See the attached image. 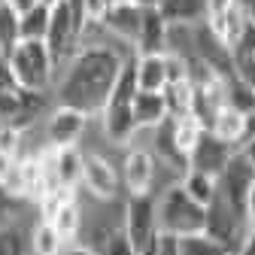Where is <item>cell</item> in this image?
<instances>
[{"mask_svg":"<svg viewBox=\"0 0 255 255\" xmlns=\"http://www.w3.org/2000/svg\"><path fill=\"white\" fill-rule=\"evenodd\" d=\"M234 255H255V228H249V234L240 240V246L234 249Z\"/></svg>","mask_w":255,"mask_h":255,"instance_id":"cell-35","label":"cell"},{"mask_svg":"<svg viewBox=\"0 0 255 255\" xmlns=\"http://www.w3.org/2000/svg\"><path fill=\"white\" fill-rule=\"evenodd\" d=\"M61 255H101L98 249H91V246H85V243H67L61 249Z\"/></svg>","mask_w":255,"mask_h":255,"instance_id":"cell-36","label":"cell"},{"mask_svg":"<svg viewBox=\"0 0 255 255\" xmlns=\"http://www.w3.org/2000/svg\"><path fill=\"white\" fill-rule=\"evenodd\" d=\"M46 3H52V0H46Z\"/></svg>","mask_w":255,"mask_h":255,"instance_id":"cell-41","label":"cell"},{"mask_svg":"<svg viewBox=\"0 0 255 255\" xmlns=\"http://www.w3.org/2000/svg\"><path fill=\"white\" fill-rule=\"evenodd\" d=\"M225 104L240 110V113H252L255 110V88L246 85L243 79H237L234 73L225 76Z\"/></svg>","mask_w":255,"mask_h":255,"instance_id":"cell-27","label":"cell"},{"mask_svg":"<svg viewBox=\"0 0 255 255\" xmlns=\"http://www.w3.org/2000/svg\"><path fill=\"white\" fill-rule=\"evenodd\" d=\"M27 228L21 219L0 222V255H30L27 249Z\"/></svg>","mask_w":255,"mask_h":255,"instance_id":"cell-24","label":"cell"},{"mask_svg":"<svg viewBox=\"0 0 255 255\" xmlns=\"http://www.w3.org/2000/svg\"><path fill=\"white\" fill-rule=\"evenodd\" d=\"M82 204H79V198L76 201H70V204H64V207H58L46 222H52V228L64 237V243H76V237H79V231H82Z\"/></svg>","mask_w":255,"mask_h":255,"instance_id":"cell-22","label":"cell"},{"mask_svg":"<svg viewBox=\"0 0 255 255\" xmlns=\"http://www.w3.org/2000/svg\"><path fill=\"white\" fill-rule=\"evenodd\" d=\"M128 55H134V52L119 46L101 24H85L79 34L76 52L55 73L52 101L82 110L85 116L98 119Z\"/></svg>","mask_w":255,"mask_h":255,"instance_id":"cell-1","label":"cell"},{"mask_svg":"<svg viewBox=\"0 0 255 255\" xmlns=\"http://www.w3.org/2000/svg\"><path fill=\"white\" fill-rule=\"evenodd\" d=\"M18 40H21L18 9H15V6H9L6 0H0V55H6Z\"/></svg>","mask_w":255,"mask_h":255,"instance_id":"cell-28","label":"cell"},{"mask_svg":"<svg viewBox=\"0 0 255 255\" xmlns=\"http://www.w3.org/2000/svg\"><path fill=\"white\" fill-rule=\"evenodd\" d=\"M82 179H79V191H88L98 201H122L125 188H122V176H119V164L107 152L98 149H82Z\"/></svg>","mask_w":255,"mask_h":255,"instance_id":"cell-5","label":"cell"},{"mask_svg":"<svg viewBox=\"0 0 255 255\" xmlns=\"http://www.w3.org/2000/svg\"><path fill=\"white\" fill-rule=\"evenodd\" d=\"M6 3H9V6H15V9L21 12V9H27L30 3H34V0H6Z\"/></svg>","mask_w":255,"mask_h":255,"instance_id":"cell-39","label":"cell"},{"mask_svg":"<svg viewBox=\"0 0 255 255\" xmlns=\"http://www.w3.org/2000/svg\"><path fill=\"white\" fill-rule=\"evenodd\" d=\"M243 116H246V119H243V143H246V140L255 137V110H252V113H243ZM243 143H240V146H243Z\"/></svg>","mask_w":255,"mask_h":255,"instance_id":"cell-37","label":"cell"},{"mask_svg":"<svg viewBox=\"0 0 255 255\" xmlns=\"http://www.w3.org/2000/svg\"><path fill=\"white\" fill-rule=\"evenodd\" d=\"M143 9H146V3H140V0H113L107 15H104V21H101V27L119 46H125L128 52H134L140 24H143Z\"/></svg>","mask_w":255,"mask_h":255,"instance_id":"cell-11","label":"cell"},{"mask_svg":"<svg viewBox=\"0 0 255 255\" xmlns=\"http://www.w3.org/2000/svg\"><path fill=\"white\" fill-rule=\"evenodd\" d=\"M252 179H255V167L246 161V155H243L240 149L228 158L225 170L216 176L219 191H222V195H225V201H228L234 210H240V213H243V201H246V191H249Z\"/></svg>","mask_w":255,"mask_h":255,"instance_id":"cell-12","label":"cell"},{"mask_svg":"<svg viewBox=\"0 0 255 255\" xmlns=\"http://www.w3.org/2000/svg\"><path fill=\"white\" fill-rule=\"evenodd\" d=\"M243 113L240 110H234V107H219L216 110V116H213V122H210V128L207 131L213 134V137H219V140H225L228 146H234V149H240V143H243Z\"/></svg>","mask_w":255,"mask_h":255,"instance_id":"cell-17","label":"cell"},{"mask_svg":"<svg viewBox=\"0 0 255 255\" xmlns=\"http://www.w3.org/2000/svg\"><path fill=\"white\" fill-rule=\"evenodd\" d=\"M240 152L246 155V161H249V164L255 167V137H252V140H246V143L240 146Z\"/></svg>","mask_w":255,"mask_h":255,"instance_id":"cell-38","label":"cell"},{"mask_svg":"<svg viewBox=\"0 0 255 255\" xmlns=\"http://www.w3.org/2000/svg\"><path fill=\"white\" fill-rule=\"evenodd\" d=\"M164 43H167V21L164 15L158 12L155 3H146L143 9V24H140V34H137V43H134V52H164Z\"/></svg>","mask_w":255,"mask_h":255,"instance_id":"cell-15","label":"cell"},{"mask_svg":"<svg viewBox=\"0 0 255 255\" xmlns=\"http://www.w3.org/2000/svg\"><path fill=\"white\" fill-rule=\"evenodd\" d=\"M161 98H164V110L170 119H182L191 116V82L179 79V82H167L161 88Z\"/></svg>","mask_w":255,"mask_h":255,"instance_id":"cell-25","label":"cell"},{"mask_svg":"<svg viewBox=\"0 0 255 255\" xmlns=\"http://www.w3.org/2000/svg\"><path fill=\"white\" fill-rule=\"evenodd\" d=\"M91 116H85L82 110L64 107V104H52V110L43 116V137L49 146L61 149V146H82L88 128H91Z\"/></svg>","mask_w":255,"mask_h":255,"instance_id":"cell-8","label":"cell"},{"mask_svg":"<svg viewBox=\"0 0 255 255\" xmlns=\"http://www.w3.org/2000/svg\"><path fill=\"white\" fill-rule=\"evenodd\" d=\"M131 64L140 91H161L167 85V52H134Z\"/></svg>","mask_w":255,"mask_h":255,"instance_id":"cell-14","label":"cell"},{"mask_svg":"<svg viewBox=\"0 0 255 255\" xmlns=\"http://www.w3.org/2000/svg\"><path fill=\"white\" fill-rule=\"evenodd\" d=\"M176 246H179V255H231L228 246H222L219 240H213V237L204 234V231L176 237Z\"/></svg>","mask_w":255,"mask_h":255,"instance_id":"cell-26","label":"cell"},{"mask_svg":"<svg viewBox=\"0 0 255 255\" xmlns=\"http://www.w3.org/2000/svg\"><path fill=\"white\" fill-rule=\"evenodd\" d=\"M155 6L164 15V21H179V24H198L207 15L204 0H155Z\"/></svg>","mask_w":255,"mask_h":255,"instance_id":"cell-20","label":"cell"},{"mask_svg":"<svg viewBox=\"0 0 255 255\" xmlns=\"http://www.w3.org/2000/svg\"><path fill=\"white\" fill-rule=\"evenodd\" d=\"M204 3H207V15H204V21H210V18H216V15L225 12V9L234 3V0H204Z\"/></svg>","mask_w":255,"mask_h":255,"instance_id":"cell-34","label":"cell"},{"mask_svg":"<svg viewBox=\"0 0 255 255\" xmlns=\"http://www.w3.org/2000/svg\"><path fill=\"white\" fill-rule=\"evenodd\" d=\"M122 228L131 237L134 249L140 252L158 237V216H155V195H125L122 204Z\"/></svg>","mask_w":255,"mask_h":255,"instance_id":"cell-9","label":"cell"},{"mask_svg":"<svg viewBox=\"0 0 255 255\" xmlns=\"http://www.w3.org/2000/svg\"><path fill=\"white\" fill-rule=\"evenodd\" d=\"M155 216H158V234L185 237V234L204 231L207 207L191 201L179 182H170L167 188H161L155 195Z\"/></svg>","mask_w":255,"mask_h":255,"instance_id":"cell-4","label":"cell"},{"mask_svg":"<svg viewBox=\"0 0 255 255\" xmlns=\"http://www.w3.org/2000/svg\"><path fill=\"white\" fill-rule=\"evenodd\" d=\"M204 234H210L213 240H219L222 246H228L231 255L240 246V240L249 234V222L240 210H234L222 191H216V198L207 204V216H204Z\"/></svg>","mask_w":255,"mask_h":255,"instance_id":"cell-7","label":"cell"},{"mask_svg":"<svg viewBox=\"0 0 255 255\" xmlns=\"http://www.w3.org/2000/svg\"><path fill=\"white\" fill-rule=\"evenodd\" d=\"M243 216H246V222H249V228H255V179H252V185H249V191H246Z\"/></svg>","mask_w":255,"mask_h":255,"instance_id":"cell-33","label":"cell"},{"mask_svg":"<svg viewBox=\"0 0 255 255\" xmlns=\"http://www.w3.org/2000/svg\"><path fill=\"white\" fill-rule=\"evenodd\" d=\"M101 255H137V249H134V243H131V237L125 234V228L122 225H116V228H110L107 231V237H104V243H101V249H98Z\"/></svg>","mask_w":255,"mask_h":255,"instance_id":"cell-30","label":"cell"},{"mask_svg":"<svg viewBox=\"0 0 255 255\" xmlns=\"http://www.w3.org/2000/svg\"><path fill=\"white\" fill-rule=\"evenodd\" d=\"M231 73H234L237 79H243L246 85L255 88V52L234 49V52H231Z\"/></svg>","mask_w":255,"mask_h":255,"instance_id":"cell-31","label":"cell"},{"mask_svg":"<svg viewBox=\"0 0 255 255\" xmlns=\"http://www.w3.org/2000/svg\"><path fill=\"white\" fill-rule=\"evenodd\" d=\"M234 152H237L234 146H228L225 140L213 137V134L207 131V128H204L201 137H198V143H195V149L188 152V167H195V170H204V173L219 176L222 170H225L228 158H231Z\"/></svg>","mask_w":255,"mask_h":255,"instance_id":"cell-13","label":"cell"},{"mask_svg":"<svg viewBox=\"0 0 255 255\" xmlns=\"http://www.w3.org/2000/svg\"><path fill=\"white\" fill-rule=\"evenodd\" d=\"M164 116H167V110H164L161 91H140L137 88V94H134V125H137V131L140 128H155Z\"/></svg>","mask_w":255,"mask_h":255,"instance_id":"cell-19","label":"cell"},{"mask_svg":"<svg viewBox=\"0 0 255 255\" xmlns=\"http://www.w3.org/2000/svg\"><path fill=\"white\" fill-rule=\"evenodd\" d=\"M18 27H21V40H46V30H49V3L46 0H34L27 9H21Z\"/></svg>","mask_w":255,"mask_h":255,"instance_id":"cell-23","label":"cell"},{"mask_svg":"<svg viewBox=\"0 0 255 255\" xmlns=\"http://www.w3.org/2000/svg\"><path fill=\"white\" fill-rule=\"evenodd\" d=\"M155 246H158V255H179V246H176V237H170V234H158V240H155Z\"/></svg>","mask_w":255,"mask_h":255,"instance_id":"cell-32","label":"cell"},{"mask_svg":"<svg viewBox=\"0 0 255 255\" xmlns=\"http://www.w3.org/2000/svg\"><path fill=\"white\" fill-rule=\"evenodd\" d=\"M122 188L125 195H155V182H158V158L146 146H128L122 155Z\"/></svg>","mask_w":255,"mask_h":255,"instance_id":"cell-10","label":"cell"},{"mask_svg":"<svg viewBox=\"0 0 255 255\" xmlns=\"http://www.w3.org/2000/svg\"><path fill=\"white\" fill-rule=\"evenodd\" d=\"M9 67L15 73V82L27 91H49L55 85V73H58V64L46 46V40H18L6 55Z\"/></svg>","mask_w":255,"mask_h":255,"instance_id":"cell-3","label":"cell"},{"mask_svg":"<svg viewBox=\"0 0 255 255\" xmlns=\"http://www.w3.org/2000/svg\"><path fill=\"white\" fill-rule=\"evenodd\" d=\"M79 18L70 0H52L49 3V30H46V46L55 58V64L61 67L67 61L76 46H79Z\"/></svg>","mask_w":255,"mask_h":255,"instance_id":"cell-6","label":"cell"},{"mask_svg":"<svg viewBox=\"0 0 255 255\" xmlns=\"http://www.w3.org/2000/svg\"><path fill=\"white\" fill-rule=\"evenodd\" d=\"M134 94H137V79H134V64L131 55L125 58L122 70L113 82V91L104 104V110L98 113V128L101 137L107 140V146L113 149H128V143L134 140L137 125H134Z\"/></svg>","mask_w":255,"mask_h":255,"instance_id":"cell-2","label":"cell"},{"mask_svg":"<svg viewBox=\"0 0 255 255\" xmlns=\"http://www.w3.org/2000/svg\"><path fill=\"white\" fill-rule=\"evenodd\" d=\"M155 240H158V237H155ZM155 240H152L149 246H143V249H140L137 255H158V246H155Z\"/></svg>","mask_w":255,"mask_h":255,"instance_id":"cell-40","label":"cell"},{"mask_svg":"<svg viewBox=\"0 0 255 255\" xmlns=\"http://www.w3.org/2000/svg\"><path fill=\"white\" fill-rule=\"evenodd\" d=\"M179 185L182 191L201 207H207L213 198H216V191H219V182L213 173H204V170H195V167H188L182 176H179Z\"/></svg>","mask_w":255,"mask_h":255,"instance_id":"cell-21","label":"cell"},{"mask_svg":"<svg viewBox=\"0 0 255 255\" xmlns=\"http://www.w3.org/2000/svg\"><path fill=\"white\" fill-rule=\"evenodd\" d=\"M64 246L67 243H64V237L52 228V222H46L40 216L30 222V228H27V249H30V255H61Z\"/></svg>","mask_w":255,"mask_h":255,"instance_id":"cell-18","label":"cell"},{"mask_svg":"<svg viewBox=\"0 0 255 255\" xmlns=\"http://www.w3.org/2000/svg\"><path fill=\"white\" fill-rule=\"evenodd\" d=\"M246 21H249V15H246V9L240 6V0H234V3L222 12V15H216V18H210L207 21V27L213 30V34L225 43L231 52H234V46L240 43V37H243V27H246Z\"/></svg>","mask_w":255,"mask_h":255,"instance_id":"cell-16","label":"cell"},{"mask_svg":"<svg viewBox=\"0 0 255 255\" xmlns=\"http://www.w3.org/2000/svg\"><path fill=\"white\" fill-rule=\"evenodd\" d=\"M204 131V125L195 119V116H182V119H173V140H176V149L188 158V152L195 149L198 137Z\"/></svg>","mask_w":255,"mask_h":255,"instance_id":"cell-29","label":"cell"}]
</instances>
